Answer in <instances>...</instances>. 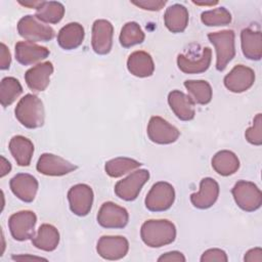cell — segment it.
Masks as SVG:
<instances>
[{"mask_svg":"<svg viewBox=\"0 0 262 262\" xmlns=\"http://www.w3.org/2000/svg\"><path fill=\"white\" fill-rule=\"evenodd\" d=\"M168 103L179 120L190 121L194 118L195 110L193 100L180 90H173L169 93Z\"/></svg>","mask_w":262,"mask_h":262,"instance_id":"ffe728a7","label":"cell"},{"mask_svg":"<svg viewBox=\"0 0 262 262\" xmlns=\"http://www.w3.org/2000/svg\"><path fill=\"white\" fill-rule=\"evenodd\" d=\"M9 150L18 166H29L34 154L33 142L25 136H13L8 144Z\"/></svg>","mask_w":262,"mask_h":262,"instance_id":"d4e9b609","label":"cell"},{"mask_svg":"<svg viewBox=\"0 0 262 262\" xmlns=\"http://www.w3.org/2000/svg\"><path fill=\"white\" fill-rule=\"evenodd\" d=\"M185 257L181 252L178 251H172V252H167L160 256L158 258L159 262L162 261H167V262H185Z\"/></svg>","mask_w":262,"mask_h":262,"instance_id":"74e56055","label":"cell"},{"mask_svg":"<svg viewBox=\"0 0 262 262\" xmlns=\"http://www.w3.org/2000/svg\"><path fill=\"white\" fill-rule=\"evenodd\" d=\"M180 133L176 127L161 117L154 116L147 125V136L150 141L158 144H170L175 142Z\"/></svg>","mask_w":262,"mask_h":262,"instance_id":"8fae6325","label":"cell"},{"mask_svg":"<svg viewBox=\"0 0 262 262\" xmlns=\"http://www.w3.org/2000/svg\"><path fill=\"white\" fill-rule=\"evenodd\" d=\"M37 216L33 211L23 210L12 214L8 219V227L15 241L24 242L35 234Z\"/></svg>","mask_w":262,"mask_h":262,"instance_id":"52a82bcc","label":"cell"},{"mask_svg":"<svg viewBox=\"0 0 262 262\" xmlns=\"http://www.w3.org/2000/svg\"><path fill=\"white\" fill-rule=\"evenodd\" d=\"M184 87L189 93V97L198 104H207L212 99V87L204 80H186Z\"/></svg>","mask_w":262,"mask_h":262,"instance_id":"f546056e","label":"cell"},{"mask_svg":"<svg viewBox=\"0 0 262 262\" xmlns=\"http://www.w3.org/2000/svg\"><path fill=\"white\" fill-rule=\"evenodd\" d=\"M175 200L174 187L165 181L155 183L145 198V207L150 212H163L171 208Z\"/></svg>","mask_w":262,"mask_h":262,"instance_id":"8992f818","label":"cell"},{"mask_svg":"<svg viewBox=\"0 0 262 262\" xmlns=\"http://www.w3.org/2000/svg\"><path fill=\"white\" fill-rule=\"evenodd\" d=\"M149 172L145 169H139L132 172L126 178L118 181L115 185V193L121 200L131 202L134 201L142 186L147 182Z\"/></svg>","mask_w":262,"mask_h":262,"instance_id":"ba28073f","label":"cell"},{"mask_svg":"<svg viewBox=\"0 0 262 262\" xmlns=\"http://www.w3.org/2000/svg\"><path fill=\"white\" fill-rule=\"evenodd\" d=\"M202 262H212V261H217V262H227L228 258L226 253L221 250V249H209L205 251L201 257Z\"/></svg>","mask_w":262,"mask_h":262,"instance_id":"d590c367","label":"cell"},{"mask_svg":"<svg viewBox=\"0 0 262 262\" xmlns=\"http://www.w3.org/2000/svg\"><path fill=\"white\" fill-rule=\"evenodd\" d=\"M131 3L144 10H150V11L161 10L166 5V1H163V0H139V1H131Z\"/></svg>","mask_w":262,"mask_h":262,"instance_id":"8d00e7d4","label":"cell"},{"mask_svg":"<svg viewBox=\"0 0 262 262\" xmlns=\"http://www.w3.org/2000/svg\"><path fill=\"white\" fill-rule=\"evenodd\" d=\"M140 236L146 246L161 248L174 242L176 227L167 219H149L141 225Z\"/></svg>","mask_w":262,"mask_h":262,"instance_id":"6da1fadb","label":"cell"},{"mask_svg":"<svg viewBox=\"0 0 262 262\" xmlns=\"http://www.w3.org/2000/svg\"><path fill=\"white\" fill-rule=\"evenodd\" d=\"M11 62V55L9 49L4 43H1V60H0V69L7 70L10 67Z\"/></svg>","mask_w":262,"mask_h":262,"instance_id":"f35d334b","label":"cell"},{"mask_svg":"<svg viewBox=\"0 0 262 262\" xmlns=\"http://www.w3.org/2000/svg\"><path fill=\"white\" fill-rule=\"evenodd\" d=\"M144 38L145 35L143 31L141 30L140 26L135 21L126 23L123 26L119 36L120 44L125 48H129L142 43L144 41Z\"/></svg>","mask_w":262,"mask_h":262,"instance_id":"d6a6232c","label":"cell"},{"mask_svg":"<svg viewBox=\"0 0 262 262\" xmlns=\"http://www.w3.org/2000/svg\"><path fill=\"white\" fill-rule=\"evenodd\" d=\"M231 193L233 195L236 205L244 211L253 212L258 210L262 204V193L258 186L246 180L237 181Z\"/></svg>","mask_w":262,"mask_h":262,"instance_id":"277c9868","label":"cell"},{"mask_svg":"<svg viewBox=\"0 0 262 262\" xmlns=\"http://www.w3.org/2000/svg\"><path fill=\"white\" fill-rule=\"evenodd\" d=\"M15 118L29 129H36L44 124L45 113L42 100L34 94H26L15 106Z\"/></svg>","mask_w":262,"mask_h":262,"instance_id":"7a4b0ae2","label":"cell"},{"mask_svg":"<svg viewBox=\"0 0 262 262\" xmlns=\"http://www.w3.org/2000/svg\"><path fill=\"white\" fill-rule=\"evenodd\" d=\"M224 86L231 92L241 93L250 89L255 82L254 71L244 64L235 66L225 77Z\"/></svg>","mask_w":262,"mask_h":262,"instance_id":"9a60e30c","label":"cell"},{"mask_svg":"<svg viewBox=\"0 0 262 262\" xmlns=\"http://www.w3.org/2000/svg\"><path fill=\"white\" fill-rule=\"evenodd\" d=\"M17 32L20 37L30 42H46L54 37V30L41 23L34 15L23 16L17 24Z\"/></svg>","mask_w":262,"mask_h":262,"instance_id":"5b68a950","label":"cell"},{"mask_svg":"<svg viewBox=\"0 0 262 262\" xmlns=\"http://www.w3.org/2000/svg\"><path fill=\"white\" fill-rule=\"evenodd\" d=\"M208 39L216 49V69L222 72L235 55L234 32L232 30H223L209 33Z\"/></svg>","mask_w":262,"mask_h":262,"instance_id":"3957f363","label":"cell"},{"mask_svg":"<svg viewBox=\"0 0 262 262\" xmlns=\"http://www.w3.org/2000/svg\"><path fill=\"white\" fill-rule=\"evenodd\" d=\"M211 59L212 51L209 47H205L198 58H190L183 54H179L177 56V66L179 70L185 74H200L209 69Z\"/></svg>","mask_w":262,"mask_h":262,"instance_id":"7402d4cb","label":"cell"},{"mask_svg":"<svg viewBox=\"0 0 262 262\" xmlns=\"http://www.w3.org/2000/svg\"><path fill=\"white\" fill-rule=\"evenodd\" d=\"M188 11L181 4L169 6L164 14V23L167 29L172 33L183 32L188 25Z\"/></svg>","mask_w":262,"mask_h":262,"instance_id":"484cf974","label":"cell"},{"mask_svg":"<svg viewBox=\"0 0 262 262\" xmlns=\"http://www.w3.org/2000/svg\"><path fill=\"white\" fill-rule=\"evenodd\" d=\"M245 137L248 142L254 145L262 144V115L257 114L254 118L252 127L248 128L245 132Z\"/></svg>","mask_w":262,"mask_h":262,"instance_id":"e575fe53","label":"cell"},{"mask_svg":"<svg viewBox=\"0 0 262 262\" xmlns=\"http://www.w3.org/2000/svg\"><path fill=\"white\" fill-rule=\"evenodd\" d=\"M194 4H196V5H215V4H217L218 2L217 1H210V2H199V1H192Z\"/></svg>","mask_w":262,"mask_h":262,"instance_id":"ee69618b","label":"cell"},{"mask_svg":"<svg viewBox=\"0 0 262 262\" xmlns=\"http://www.w3.org/2000/svg\"><path fill=\"white\" fill-rule=\"evenodd\" d=\"M59 243V232L51 224H42L35 236L32 237V244L39 250L45 252L54 251Z\"/></svg>","mask_w":262,"mask_h":262,"instance_id":"4316f807","label":"cell"},{"mask_svg":"<svg viewBox=\"0 0 262 262\" xmlns=\"http://www.w3.org/2000/svg\"><path fill=\"white\" fill-rule=\"evenodd\" d=\"M127 68L133 76L146 78L154 74L155 63L149 53L138 50L129 55L127 59Z\"/></svg>","mask_w":262,"mask_h":262,"instance_id":"44dd1931","label":"cell"},{"mask_svg":"<svg viewBox=\"0 0 262 262\" xmlns=\"http://www.w3.org/2000/svg\"><path fill=\"white\" fill-rule=\"evenodd\" d=\"M128 221V211L113 202L103 203L97 214V222L104 228H124Z\"/></svg>","mask_w":262,"mask_h":262,"instance_id":"30bf717a","label":"cell"},{"mask_svg":"<svg viewBox=\"0 0 262 262\" xmlns=\"http://www.w3.org/2000/svg\"><path fill=\"white\" fill-rule=\"evenodd\" d=\"M15 58L23 66H30L49 55V50L30 41H19L15 44Z\"/></svg>","mask_w":262,"mask_h":262,"instance_id":"d6986e66","label":"cell"},{"mask_svg":"<svg viewBox=\"0 0 262 262\" xmlns=\"http://www.w3.org/2000/svg\"><path fill=\"white\" fill-rule=\"evenodd\" d=\"M212 167L221 176L234 174L239 168V160L236 155L230 150H220L212 159Z\"/></svg>","mask_w":262,"mask_h":262,"instance_id":"83f0119b","label":"cell"},{"mask_svg":"<svg viewBox=\"0 0 262 262\" xmlns=\"http://www.w3.org/2000/svg\"><path fill=\"white\" fill-rule=\"evenodd\" d=\"M13 260H18V261H47V259L42 258V257H38V256H32V255H17V256H12Z\"/></svg>","mask_w":262,"mask_h":262,"instance_id":"60d3db41","label":"cell"},{"mask_svg":"<svg viewBox=\"0 0 262 262\" xmlns=\"http://www.w3.org/2000/svg\"><path fill=\"white\" fill-rule=\"evenodd\" d=\"M140 166L141 164L134 159L118 157L107 161L104 165V170L108 176L117 178L123 176L128 172L136 170Z\"/></svg>","mask_w":262,"mask_h":262,"instance_id":"4dcf8cb0","label":"cell"},{"mask_svg":"<svg viewBox=\"0 0 262 262\" xmlns=\"http://www.w3.org/2000/svg\"><path fill=\"white\" fill-rule=\"evenodd\" d=\"M18 3L20 5H24V6H27V7H30V8H37V6L41 3V1H18Z\"/></svg>","mask_w":262,"mask_h":262,"instance_id":"7bdbcfd3","label":"cell"},{"mask_svg":"<svg viewBox=\"0 0 262 262\" xmlns=\"http://www.w3.org/2000/svg\"><path fill=\"white\" fill-rule=\"evenodd\" d=\"M201 20L205 26L208 27L226 26L231 23V14L226 8L219 7L204 11L201 14Z\"/></svg>","mask_w":262,"mask_h":262,"instance_id":"836d02e7","label":"cell"},{"mask_svg":"<svg viewBox=\"0 0 262 262\" xmlns=\"http://www.w3.org/2000/svg\"><path fill=\"white\" fill-rule=\"evenodd\" d=\"M219 195V184L211 177H206L200 182L198 192L190 194L191 204L198 209H208L212 207Z\"/></svg>","mask_w":262,"mask_h":262,"instance_id":"e0dca14e","label":"cell"},{"mask_svg":"<svg viewBox=\"0 0 262 262\" xmlns=\"http://www.w3.org/2000/svg\"><path fill=\"white\" fill-rule=\"evenodd\" d=\"M98 255L106 260H119L124 258L129 251L128 239L120 235H103L96 245Z\"/></svg>","mask_w":262,"mask_h":262,"instance_id":"7c38bea8","label":"cell"},{"mask_svg":"<svg viewBox=\"0 0 262 262\" xmlns=\"http://www.w3.org/2000/svg\"><path fill=\"white\" fill-rule=\"evenodd\" d=\"M68 201L71 211L80 217L88 215L93 204V190L84 183L72 186L68 191Z\"/></svg>","mask_w":262,"mask_h":262,"instance_id":"9c48e42d","label":"cell"},{"mask_svg":"<svg viewBox=\"0 0 262 262\" xmlns=\"http://www.w3.org/2000/svg\"><path fill=\"white\" fill-rule=\"evenodd\" d=\"M241 44L244 55L248 59L259 60L262 56V36L260 31L250 28L244 29L241 33Z\"/></svg>","mask_w":262,"mask_h":262,"instance_id":"cb8c5ba5","label":"cell"},{"mask_svg":"<svg viewBox=\"0 0 262 262\" xmlns=\"http://www.w3.org/2000/svg\"><path fill=\"white\" fill-rule=\"evenodd\" d=\"M10 189L13 194L25 203L34 201L38 190V180L31 174L18 173L10 179Z\"/></svg>","mask_w":262,"mask_h":262,"instance_id":"2e32d148","label":"cell"},{"mask_svg":"<svg viewBox=\"0 0 262 262\" xmlns=\"http://www.w3.org/2000/svg\"><path fill=\"white\" fill-rule=\"evenodd\" d=\"M52 73V62L45 61L42 63H38L26 72V84L33 91H44L50 83V77Z\"/></svg>","mask_w":262,"mask_h":262,"instance_id":"ac0fdd59","label":"cell"},{"mask_svg":"<svg viewBox=\"0 0 262 262\" xmlns=\"http://www.w3.org/2000/svg\"><path fill=\"white\" fill-rule=\"evenodd\" d=\"M23 87L19 81L13 77H5L0 84V102L6 107L13 103L15 99L21 94Z\"/></svg>","mask_w":262,"mask_h":262,"instance_id":"1f68e13d","label":"cell"},{"mask_svg":"<svg viewBox=\"0 0 262 262\" xmlns=\"http://www.w3.org/2000/svg\"><path fill=\"white\" fill-rule=\"evenodd\" d=\"M36 169L46 176H63L75 171L77 166L59 156L45 152L39 158Z\"/></svg>","mask_w":262,"mask_h":262,"instance_id":"5bb4252c","label":"cell"},{"mask_svg":"<svg viewBox=\"0 0 262 262\" xmlns=\"http://www.w3.org/2000/svg\"><path fill=\"white\" fill-rule=\"evenodd\" d=\"M64 14V6L57 1H41L36 8V17L46 24L59 23Z\"/></svg>","mask_w":262,"mask_h":262,"instance_id":"f1b7e54d","label":"cell"},{"mask_svg":"<svg viewBox=\"0 0 262 262\" xmlns=\"http://www.w3.org/2000/svg\"><path fill=\"white\" fill-rule=\"evenodd\" d=\"M244 260L247 262H262V249L261 248H254L249 250Z\"/></svg>","mask_w":262,"mask_h":262,"instance_id":"ab89813d","label":"cell"},{"mask_svg":"<svg viewBox=\"0 0 262 262\" xmlns=\"http://www.w3.org/2000/svg\"><path fill=\"white\" fill-rule=\"evenodd\" d=\"M114 27L106 19H96L92 26V49L99 55L107 54L113 46Z\"/></svg>","mask_w":262,"mask_h":262,"instance_id":"4fadbf2b","label":"cell"},{"mask_svg":"<svg viewBox=\"0 0 262 262\" xmlns=\"http://www.w3.org/2000/svg\"><path fill=\"white\" fill-rule=\"evenodd\" d=\"M85 31L79 23H70L62 27L57 34V43L64 50L78 48L84 40Z\"/></svg>","mask_w":262,"mask_h":262,"instance_id":"603a6c76","label":"cell"},{"mask_svg":"<svg viewBox=\"0 0 262 262\" xmlns=\"http://www.w3.org/2000/svg\"><path fill=\"white\" fill-rule=\"evenodd\" d=\"M10 170H11L10 163L3 156H1V173H0V176L4 177L7 173L10 172Z\"/></svg>","mask_w":262,"mask_h":262,"instance_id":"b9f144b4","label":"cell"}]
</instances>
